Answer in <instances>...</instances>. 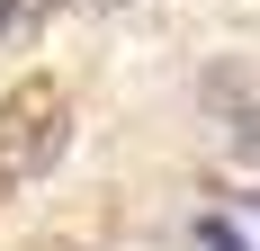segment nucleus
Returning a JSON list of instances; mask_svg holds the SVG:
<instances>
[{
	"label": "nucleus",
	"instance_id": "obj_1",
	"mask_svg": "<svg viewBox=\"0 0 260 251\" xmlns=\"http://www.w3.org/2000/svg\"><path fill=\"white\" fill-rule=\"evenodd\" d=\"M45 108H54V90H36V81H27L18 99L0 108V144H18V135H27V125H36V117H45Z\"/></svg>",
	"mask_w": 260,
	"mask_h": 251
},
{
	"label": "nucleus",
	"instance_id": "obj_2",
	"mask_svg": "<svg viewBox=\"0 0 260 251\" xmlns=\"http://www.w3.org/2000/svg\"><path fill=\"white\" fill-rule=\"evenodd\" d=\"M234 152H242V162H260V108H242V117H234Z\"/></svg>",
	"mask_w": 260,
	"mask_h": 251
},
{
	"label": "nucleus",
	"instance_id": "obj_3",
	"mask_svg": "<svg viewBox=\"0 0 260 251\" xmlns=\"http://www.w3.org/2000/svg\"><path fill=\"white\" fill-rule=\"evenodd\" d=\"M9 18H18V0H0V27H9Z\"/></svg>",
	"mask_w": 260,
	"mask_h": 251
}]
</instances>
